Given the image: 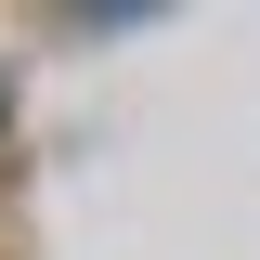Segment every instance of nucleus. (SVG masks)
<instances>
[]
</instances>
